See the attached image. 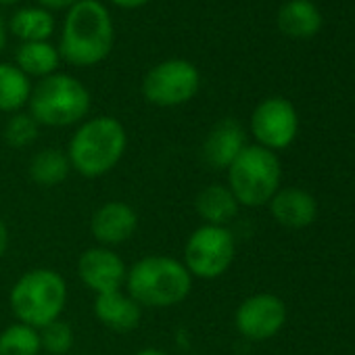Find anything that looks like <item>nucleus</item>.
Segmentation results:
<instances>
[{
	"mask_svg": "<svg viewBox=\"0 0 355 355\" xmlns=\"http://www.w3.org/2000/svg\"><path fill=\"white\" fill-rule=\"evenodd\" d=\"M226 171H228V189L236 197L239 205L245 207L268 205L272 197L280 191V180H282L280 159L276 153L259 144H247Z\"/></svg>",
	"mask_w": 355,
	"mask_h": 355,
	"instance_id": "423d86ee",
	"label": "nucleus"
},
{
	"mask_svg": "<svg viewBox=\"0 0 355 355\" xmlns=\"http://www.w3.org/2000/svg\"><path fill=\"white\" fill-rule=\"evenodd\" d=\"M128 268L123 259L109 247H92L78 259L80 280L96 295L121 291L125 284Z\"/></svg>",
	"mask_w": 355,
	"mask_h": 355,
	"instance_id": "9b49d317",
	"label": "nucleus"
},
{
	"mask_svg": "<svg viewBox=\"0 0 355 355\" xmlns=\"http://www.w3.org/2000/svg\"><path fill=\"white\" fill-rule=\"evenodd\" d=\"M38 123L30 113H13L5 125V142L11 148H26L30 146L36 138H38Z\"/></svg>",
	"mask_w": 355,
	"mask_h": 355,
	"instance_id": "5701e85b",
	"label": "nucleus"
},
{
	"mask_svg": "<svg viewBox=\"0 0 355 355\" xmlns=\"http://www.w3.org/2000/svg\"><path fill=\"white\" fill-rule=\"evenodd\" d=\"M80 0H38V5L46 11H63V9H71L73 5H78Z\"/></svg>",
	"mask_w": 355,
	"mask_h": 355,
	"instance_id": "393cba45",
	"label": "nucleus"
},
{
	"mask_svg": "<svg viewBox=\"0 0 355 355\" xmlns=\"http://www.w3.org/2000/svg\"><path fill=\"white\" fill-rule=\"evenodd\" d=\"M111 3H113L115 7H119V9H125V11H130V9L144 7L146 3H150V0H111Z\"/></svg>",
	"mask_w": 355,
	"mask_h": 355,
	"instance_id": "a878e982",
	"label": "nucleus"
},
{
	"mask_svg": "<svg viewBox=\"0 0 355 355\" xmlns=\"http://www.w3.org/2000/svg\"><path fill=\"white\" fill-rule=\"evenodd\" d=\"M61 63L59 49L53 46L49 40L44 42H21L15 53V65L28 78H49L57 73Z\"/></svg>",
	"mask_w": 355,
	"mask_h": 355,
	"instance_id": "a211bd4d",
	"label": "nucleus"
},
{
	"mask_svg": "<svg viewBox=\"0 0 355 355\" xmlns=\"http://www.w3.org/2000/svg\"><path fill=\"white\" fill-rule=\"evenodd\" d=\"M134 355H169L167 351H163V349H155V347H146V349H140L138 353H134Z\"/></svg>",
	"mask_w": 355,
	"mask_h": 355,
	"instance_id": "c85d7f7f",
	"label": "nucleus"
},
{
	"mask_svg": "<svg viewBox=\"0 0 355 355\" xmlns=\"http://www.w3.org/2000/svg\"><path fill=\"white\" fill-rule=\"evenodd\" d=\"M236 257V241L226 226H199L184 245V268L193 278L224 276Z\"/></svg>",
	"mask_w": 355,
	"mask_h": 355,
	"instance_id": "0eeeda50",
	"label": "nucleus"
},
{
	"mask_svg": "<svg viewBox=\"0 0 355 355\" xmlns=\"http://www.w3.org/2000/svg\"><path fill=\"white\" fill-rule=\"evenodd\" d=\"M138 228L136 211L121 201L101 205L90 220V232L101 247H115L128 243Z\"/></svg>",
	"mask_w": 355,
	"mask_h": 355,
	"instance_id": "f8f14e48",
	"label": "nucleus"
},
{
	"mask_svg": "<svg viewBox=\"0 0 355 355\" xmlns=\"http://www.w3.org/2000/svg\"><path fill=\"white\" fill-rule=\"evenodd\" d=\"M125 288L140 307H173L191 295L193 276L182 261L167 255H148L128 268Z\"/></svg>",
	"mask_w": 355,
	"mask_h": 355,
	"instance_id": "f03ea898",
	"label": "nucleus"
},
{
	"mask_svg": "<svg viewBox=\"0 0 355 355\" xmlns=\"http://www.w3.org/2000/svg\"><path fill=\"white\" fill-rule=\"evenodd\" d=\"M7 247H9V228H7L5 220L0 218V257L7 253Z\"/></svg>",
	"mask_w": 355,
	"mask_h": 355,
	"instance_id": "bb28decb",
	"label": "nucleus"
},
{
	"mask_svg": "<svg viewBox=\"0 0 355 355\" xmlns=\"http://www.w3.org/2000/svg\"><path fill=\"white\" fill-rule=\"evenodd\" d=\"M268 205H270L272 218L280 226L291 228V230L307 228L318 218V203H315L313 195L299 187L280 189Z\"/></svg>",
	"mask_w": 355,
	"mask_h": 355,
	"instance_id": "4468645a",
	"label": "nucleus"
},
{
	"mask_svg": "<svg viewBox=\"0 0 355 355\" xmlns=\"http://www.w3.org/2000/svg\"><path fill=\"white\" fill-rule=\"evenodd\" d=\"M30 115L38 125L67 128L80 123L90 111V92L73 76L53 73L42 78L30 94Z\"/></svg>",
	"mask_w": 355,
	"mask_h": 355,
	"instance_id": "39448f33",
	"label": "nucleus"
},
{
	"mask_svg": "<svg viewBox=\"0 0 355 355\" xmlns=\"http://www.w3.org/2000/svg\"><path fill=\"white\" fill-rule=\"evenodd\" d=\"M69 169H71L69 157L59 148H42L32 157L28 167L32 182H36L42 189H53L63 184L69 175Z\"/></svg>",
	"mask_w": 355,
	"mask_h": 355,
	"instance_id": "aec40b11",
	"label": "nucleus"
},
{
	"mask_svg": "<svg viewBox=\"0 0 355 355\" xmlns=\"http://www.w3.org/2000/svg\"><path fill=\"white\" fill-rule=\"evenodd\" d=\"M7 32H9V28H7V24H5L3 13H0V53H3V49L7 46Z\"/></svg>",
	"mask_w": 355,
	"mask_h": 355,
	"instance_id": "cd10ccee",
	"label": "nucleus"
},
{
	"mask_svg": "<svg viewBox=\"0 0 355 355\" xmlns=\"http://www.w3.org/2000/svg\"><path fill=\"white\" fill-rule=\"evenodd\" d=\"M113 40L115 28L107 7L101 0H80L63 19L59 55L73 67H94L109 57Z\"/></svg>",
	"mask_w": 355,
	"mask_h": 355,
	"instance_id": "f257e3e1",
	"label": "nucleus"
},
{
	"mask_svg": "<svg viewBox=\"0 0 355 355\" xmlns=\"http://www.w3.org/2000/svg\"><path fill=\"white\" fill-rule=\"evenodd\" d=\"M17 3H19V0H0V7H13Z\"/></svg>",
	"mask_w": 355,
	"mask_h": 355,
	"instance_id": "c756f323",
	"label": "nucleus"
},
{
	"mask_svg": "<svg viewBox=\"0 0 355 355\" xmlns=\"http://www.w3.org/2000/svg\"><path fill=\"white\" fill-rule=\"evenodd\" d=\"M96 320L113 332H130L140 324L142 307L125 293L113 291L96 295L94 299Z\"/></svg>",
	"mask_w": 355,
	"mask_h": 355,
	"instance_id": "2eb2a0df",
	"label": "nucleus"
},
{
	"mask_svg": "<svg viewBox=\"0 0 355 355\" xmlns=\"http://www.w3.org/2000/svg\"><path fill=\"white\" fill-rule=\"evenodd\" d=\"M9 32L21 42H44L55 32V17L42 7H24L13 13Z\"/></svg>",
	"mask_w": 355,
	"mask_h": 355,
	"instance_id": "6ab92c4d",
	"label": "nucleus"
},
{
	"mask_svg": "<svg viewBox=\"0 0 355 355\" xmlns=\"http://www.w3.org/2000/svg\"><path fill=\"white\" fill-rule=\"evenodd\" d=\"M239 201L232 195V191L224 184H209L205 187L197 199L195 209L199 218L209 226H226L239 216Z\"/></svg>",
	"mask_w": 355,
	"mask_h": 355,
	"instance_id": "dca6fc26",
	"label": "nucleus"
},
{
	"mask_svg": "<svg viewBox=\"0 0 355 355\" xmlns=\"http://www.w3.org/2000/svg\"><path fill=\"white\" fill-rule=\"evenodd\" d=\"M30 78L15 63H0V111L17 113L30 103Z\"/></svg>",
	"mask_w": 355,
	"mask_h": 355,
	"instance_id": "412c9836",
	"label": "nucleus"
},
{
	"mask_svg": "<svg viewBox=\"0 0 355 355\" xmlns=\"http://www.w3.org/2000/svg\"><path fill=\"white\" fill-rule=\"evenodd\" d=\"M201 73L187 59H167L150 67L142 80V94L155 107H180L197 96Z\"/></svg>",
	"mask_w": 355,
	"mask_h": 355,
	"instance_id": "6e6552de",
	"label": "nucleus"
},
{
	"mask_svg": "<svg viewBox=\"0 0 355 355\" xmlns=\"http://www.w3.org/2000/svg\"><path fill=\"white\" fill-rule=\"evenodd\" d=\"M40 334L28 324H11L0 332V355H40Z\"/></svg>",
	"mask_w": 355,
	"mask_h": 355,
	"instance_id": "4be33fe9",
	"label": "nucleus"
},
{
	"mask_svg": "<svg viewBox=\"0 0 355 355\" xmlns=\"http://www.w3.org/2000/svg\"><path fill=\"white\" fill-rule=\"evenodd\" d=\"M125 146L128 134L119 119L111 115L92 117L80 123L69 140V165L84 178H101L121 161Z\"/></svg>",
	"mask_w": 355,
	"mask_h": 355,
	"instance_id": "7ed1b4c3",
	"label": "nucleus"
},
{
	"mask_svg": "<svg viewBox=\"0 0 355 355\" xmlns=\"http://www.w3.org/2000/svg\"><path fill=\"white\" fill-rule=\"evenodd\" d=\"M278 28L291 38H311L322 28V15L311 0H288L278 11Z\"/></svg>",
	"mask_w": 355,
	"mask_h": 355,
	"instance_id": "f3484780",
	"label": "nucleus"
},
{
	"mask_svg": "<svg viewBox=\"0 0 355 355\" xmlns=\"http://www.w3.org/2000/svg\"><path fill=\"white\" fill-rule=\"evenodd\" d=\"M11 309L21 324L36 330L59 320L67 303L65 278L51 268L26 272L11 288Z\"/></svg>",
	"mask_w": 355,
	"mask_h": 355,
	"instance_id": "20e7f679",
	"label": "nucleus"
},
{
	"mask_svg": "<svg viewBox=\"0 0 355 355\" xmlns=\"http://www.w3.org/2000/svg\"><path fill=\"white\" fill-rule=\"evenodd\" d=\"M234 324L247 340H268L286 324V305L278 295L272 293L251 295L239 305Z\"/></svg>",
	"mask_w": 355,
	"mask_h": 355,
	"instance_id": "9d476101",
	"label": "nucleus"
},
{
	"mask_svg": "<svg viewBox=\"0 0 355 355\" xmlns=\"http://www.w3.org/2000/svg\"><path fill=\"white\" fill-rule=\"evenodd\" d=\"M247 146L245 128L236 119H222L218 121L203 140V161L211 169H228L232 161L241 155Z\"/></svg>",
	"mask_w": 355,
	"mask_h": 355,
	"instance_id": "ddd939ff",
	"label": "nucleus"
},
{
	"mask_svg": "<svg viewBox=\"0 0 355 355\" xmlns=\"http://www.w3.org/2000/svg\"><path fill=\"white\" fill-rule=\"evenodd\" d=\"M299 132V115L291 101L272 96L261 101L251 115V134L255 144L276 153L288 148Z\"/></svg>",
	"mask_w": 355,
	"mask_h": 355,
	"instance_id": "1a4fd4ad",
	"label": "nucleus"
},
{
	"mask_svg": "<svg viewBox=\"0 0 355 355\" xmlns=\"http://www.w3.org/2000/svg\"><path fill=\"white\" fill-rule=\"evenodd\" d=\"M40 347L51 355H67L73 347V330L67 322L55 320L38 330Z\"/></svg>",
	"mask_w": 355,
	"mask_h": 355,
	"instance_id": "b1692460",
	"label": "nucleus"
}]
</instances>
